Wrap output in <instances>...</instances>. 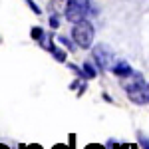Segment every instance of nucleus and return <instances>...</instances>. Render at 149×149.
Instances as JSON below:
<instances>
[{
  "label": "nucleus",
  "instance_id": "1",
  "mask_svg": "<svg viewBox=\"0 0 149 149\" xmlns=\"http://www.w3.org/2000/svg\"><path fill=\"white\" fill-rule=\"evenodd\" d=\"M125 92L129 95V100L137 105H143V103L149 102V86L145 84L143 76L137 72H133L125 80Z\"/></svg>",
  "mask_w": 149,
  "mask_h": 149
},
{
  "label": "nucleus",
  "instance_id": "2",
  "mask_svg": "<svg viewBox=\"0 0 149 149\" xmlns=\"http://www.w3.org/2000/svg\"><path fill=\"white\" fill-rule=\"evenodd\" d=\"M90 0H70L66 6V18L72 24H78L86 20V16L90 14Z\"/></svg>",
  "mask_w": 149,
  "mask_h": 149
},
{
  "label": "nucleus",
  "instance_id": "3",
  "mask_svg": "<svg viewBox=\"0 0 149 149\" xmlns=\"http://www.w3.org/2000/svg\"><path fill=\"white\" fill-rule=\"evenodd\" d=\"M72 38L80 48H90L93 42V26L88 20H81L74 26L72 30Z\"/></svg>",
  "mask_w": 149,
  "mask_h": 149
},
{
  "label": "nucleus",
  "instance_id": "4",
  "mask_svg": "<svg viewBox=\"0 0 149 149\" xmlns=\"http://www.w3.org/2000/svg\"><path fill=\"white\" fill-rule=\"evenodd\" d=\"M93 60H95V64H97L100 70H111L113 68V54H111L109 48L103 46V44L93 48Z\"/></svg>",
  "mask_w": 149,
  "mask_h": 149
},
{
  "label": "nucleus",
  "instance_id": "5",
  "mask_svg": "<svg viewBox=\"0 0 149 149\" xmlns=\"http://www.w3.org/2000/svg\"><path fill=\"white\" fill-rule=\"evenodd\" d=\"M111 70H113V74H115V76H119V78H129V76L133 74L131 66L127 64L125 60H119V62H117V64H115V66H113Z\"/></svg>",
  "mask_w": 149,
  "mask_h": 149
},
{
  "label": "nucleus",
  "instance_id": "6",
  "mask_svg": "<svg viewBox=\"0 0 149 149\" xmlns=\"http://www.w3.org/2000/svg\"><path fill=\"white\" fill-rule=\"evenodd\" d=\"M84 72H86V78H95V76H97V70L93 68L92 62H86V64H84Z\"/></svg>",
  "mask_w": 149,
  "mask_h": 149
},
{
  "label": "nucleus",
  "instance_id": "7",
  "mask_svg": "<svg viewBox=\"0 0 149 149\" xmlns=\"http://www.w3.org/2000/svg\"><path fill=\"white\" fill-rule=\"evenodd\" d=\"M40 46L44 48V50H48V52H54V50H56V46L52 44V38H50V36H44V38L40 40Z\"/></svg>",
  "mask_w": 149,
  "mask_h": 149
},
{
  "label": "nucleus",
  "instance_id": "8",
  "mask_svg": "<svg viewBox=\"0 0 149 149\" xmlns=\"http://www.w3.org/2000/svg\"><path fill=\"white\" fill-rule=\"evenodd\" d=\"M30 36H32V38H34V40H42V38H44V30H42V28H40V26H36V28H32V32H30Z\"/></svg>",
  "mask_w": 149,
  "mask_h": 149
},
{
  "label": "nucleus",
  "instance_id": "9",
  "mask_svg": "<svg viewBox=\"0 0 149 149\" xmlns=\"http://www.w3.org/2000/svg\"><path fill=\"white\" fill-rule=\"evenodd\" d=\"M58 42H62V44H64V46L68 48V50H76V46H74V44L70 42V40L66 38V36H60V38H58Z\"/></svg>",
  "mask_w": 149,
  "mask_h": 149
},
{
  "label": "nucleus",
  "instance_id": "10",
  "mask_svg": "<svg viewBox=\"0 0 149 149\" xmlns=\"http://www.w3.org/2000/svg\"><path fill=\"white\" fill-rule=\"evenodd\" d=\"M52 54H54V58H56V62H66V54H64L62 50H58V48H56Z\"/></svg>",
  "mask_w": 149,
  "mask_h": 149
},
{
  "label": "nucleus",
  "instance_id": "11",
  "mask_svg": "<svg viewBox=\"0 0 149 149\" xmlns=\"http://www.w3.org/2000/svg\"><path fill=\"white\" fill-rule=\"evenodd\" d=\"M26 2H28V4H30V8H32V10H34L36 14H40V12H42V10H40V8H38V4H36L34 0H26Z\"/></svg>",
  "mask_w": 149,
  "mask_h": 149
},
{
  "label": "nucleus",
  "instance_id": "12",
  "mask_svg": "<svg viewBox=\"0 0 149 149\" xmlns=\"http://www.w3.org/2000/svg\"><path fill=\"white\" fill-rule=\"evenodd\" d=\"M50 26H52V28H58V26H60V20H58L56 16H52V18H50Z\"/></svg>",
  "mask_w": 149,
  "mask_h": 149
},
{
  "label": "nucleus",
  "instance_id": "13",
  "mask_svg": "<svg viewBox=\"0 0 149 149\" xmlns=\"http://www.w3.org/2000/svg\"><path fill=\"white\" fill-rule=\"evenodd\" d=\"M54 149H66V147H62V145H56V147H54Z\"/></svg>",
  "mask_w": 149,
  "mask_h": 149
},
{
  "label": "nucleus",
  "instance_id": "14",
  "mask_svg": "<svg viewBox=\"0 0 149 149\" xmlns=\"http://www.w3.org/2000/svg\"><path fill=\"white\" fill-rule=\"evenodd\" d=\"M0 149H8V147H4V145H0Z\"/></svg>",
  "mask_w": 149,
  "mask_h": 149
}]
</instances>
